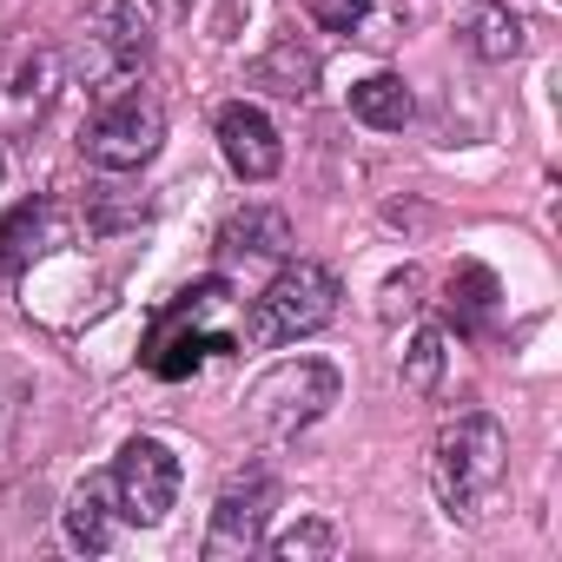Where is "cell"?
Returning a JSON list of instances; mask_svg holds the SVG:
<instances>
[{
    "instance_id": "1",
    "label": "cell",
    "mask_w": 562,
    "mask_h": 562,
    "mask_svg": "<svg viewBox=\"0 0 562 562\" xmlns=\"http://www.w3.org/2000/svg\"><path fill=\"white\" fill-rule=\"evenodd\" d=\"M232 345H238L232 285H225V278H199V285H186L172 305H159V318H153V331L139 345V364L159 384H186V378H199Z\"/></svg>"
},
{
    "instance_id": "2",
    "label": "cell",
    "mask_w": 562,
    "mask_h": 562,
    "mask_svg": "<svg viewBox=\"0 0 562 562\" xmlns=\"http://www.w3.org/2000/svg\"><path fill=\"white\" fill-rule=\"evenodd\" d=\"M503 470H509V437L490 411L450 417L430 443V496L450 522H483L490 496L503 490Z\"/></svg>"
},
{
    "instance_id": "3",
    "label": "cell",
    "mask_w": 562,
    "mask_h": 562,
    "mask_svg": "<svg viewBox=\"0 0 562 562\" xmlns=\"http://www.w3.org/2000/svg\"><path fill=\"white\" fill-rule=\"evenodd\" d=\"M153 60V27L139 14V0H87V14L74 21L67 47H60V67L74 87H87L93 100L133 87Z\"/></svg>"
},
{
    "instance_id": "4",
    "label": "cell",
    "mask_w": 562,
    "mask_h": 562,
    "mask_svg": "<svg viewBox=\"0 0 562 562\" xmlns=\"http://www.w3.org/2000/svg\"><path fill=\"white\" fill-rule=\"evenodd\" d=\"M338 318V278L312 258H285L271 271V285L251 299V318H245V338L258 351H278V345H299L312 331H325Z\"/></svg>"
},
{
    "instance_id": "5",
    "label": "cell",
    "mask_w": 562,
    "mask_h": 562,
    "mask_svg": "<svg viewBox=\"0 0 562 562\" xmlns=\"http://www.w3.org/2000/svg\"><path fill=\"white\" fill-rule=\"evenodd\" d=\"M345 378L325 364V358H285V364H271L251 397H245V424L258 443H292L299 430H312L318 417H331Z\"/></svg>"
},
{
    "instance_id": "6",
    "label": "cell",
    "mask_w": 562,
    "mask_h": 562,
    "mask_svg": "<svg viewBox=\"0 0 562 562\" xmlns=\"http://www.w3.org/2000/svg\"><path fill=\"white\" fill-rule=\"evenodd\" d=\"M159 146H166V106L139 80L120 87V93H106L93 106L87 133H80V153H87L93 172H139V166L159 159Z\"/></svg>"
},
{
    "instance_id": "7",
    "label": "cell",
    "mask_w": 562,
    "mask_h": 562,
    "mask_svg": "<svg viewBox=\"0 0 562 562\" xmlns=\"http://www.w3.org/2000/svg\"><path fill=\"white\" fill-rule=\"evenodd\" d=\"M106 483H113V509H120V522H133V529H159V522L179 509L186 470H179L172 443H159V437H126L120 457H113V470H106Z\"/></svg>"
},
{
    "instance_id": "8",
    "label": "cell",
    "mask_w": 562,
    "mask_h": 562,
    "mask_svg": "<svg viewBox=\"0 0 562 562\" xmlns=\"http://www.w3.org/2000/svg\"><path fill=\"white\" fill-rule=\"evenodd\" d=\"M60 87H67L60 47H14L8 60H0V139L34 133L54 113Z\"/></svg>"
},
{
    "instance_id": "9",
    "label": "cell",
    "mask_w": 562,
    "mask_h": 562,
    "mask_svg": "<svg viewBox=\"0 0 562 562\" xmlns=\"http://www.w3.org/2000/svg\"><path fill=\"white\" fill-rule=\"evenodd\" d=\"M271 503H278V476H271V463H245V470L218 490V503H212L205 555H251V549L265 542V516H271Z\"/></svg>"
},
{
    "instance_id": "10",
    "label": "cell",
    "mask_w": 562,
    "mask_h": 562,
    "mask_svg": "<svg viewBox=\"0 0 562 562\" xmlns=\"http://www.w3.org/2000/svg\"><path fill=\"white\" fill-rule=\"evenodd\" d=\"M212 133H218L225 166H232L245 186H265V179H278V166H285V139H278L271 113L251 106V100H225V106L212 113Z\"/></svg>"
},
{
    "instance_id": "11",
    "label": "cell",
    "mask_w": 562,
    "mask_h": 562,
    "mask_svg": "<svg viewBox=\"0 0 562 562\" xmlns=\"http://www.w3.org/2000/svg\"><path fill=\"white\" fill-rule=\"evenodd\" d=\"M60 245H67V212L54 199H21L14 218L0 225V271H27Z\"/></svg>"
},
{
    "instance_id": "12",
    "label": "cell",
    "mask_w": 562,
    "mask_h": 562,
    "mask_svg": "<svg viewBox=\"0 0 562 562\" xmlns=\"http://www.w3.org/2000/svg\"><path fill=\"white\" fill-rule=\"evenodd\" d=\"M60 529H67V542H74L80 555H106V549H113V536H120V509H113V483H106V470L87 476V483L67 496Z\"/></svg>"
},
{
    "instance_id": "13",
    "label": "cell",
    "mask_w": 562,
    "mask_h": 562,
    "mask_svg": "<svg viewBox=\"0 0 562 562\" xmlns=\"http://www.w3.org/2000/svg\"><path fill=\"white\" fill-rule=\"evenodd\" d=\"M292 218L278 205H245L218 232V258H292Z\"/></svg>"
},
{
    "instance_id": "14",
    "label": "cell",
    "mask_w": 562,
    "mask_h": 562,
    "mask_svg": "<svg viewBox=\"0 0 562 562\" xmlns=\"http://www.w3.org/2000/svg\"><path fill=\"white\" fill-rule=\"evenodd\" d=\"M457 34H463V47H470L476 60H490V67H503V60L522 54V14L509 8V0H476Z\"/></svg>"
},
{
    "instance_id": "15",
    "label": "cell",
    "mask_w": 562,
    "mask_h": 562,
    "mask_svg": "<svg viewBox=\"0 0 562 562\" xmlns=\"http://www.w3.org/2000/svg\"><path fill=\"white\" fill-rule=\"evenodd\" d=\"M411 113H417V100L397 74H371V80L351 87V120H364L371 133H404Z\"/></svg>"
},
{
    "instance_id": "16",
    "label": "cell",
    "mask_w": 562,
    "mask_h": 562,
    "mask_svg": "<svg viewBox=\"0 0 562 562\" xmlns=\"http://www.w3.org/2000/svg\"><path fill=\"white\" fill-rule=\"evenodd\" d=\"M450 318H457V331H476V325L496 318V278L483 265L450 271Z\"/></svg>"
},
{
    "instance_id": "17",
    "label": "cell",
    "mask_w": 562,
    "mask_h": 562,
    "mask_svg": "<svg viewBox=\"0 0 562 562\" xmlns=\"http://www.w3.org/2000/svg\"><path fill=\"white\" fill-rule=\"evenodd\" d=\"M258 80H265L271 93H285V100H305L312 80H318V67H312V54H299V47L285 41V47H271V54L258 60Z\"/></svg>"
},
{
    "instance_id": "18",
    "label": "cell",
    "mask_w": 562,
    "mask_h": 562,
    "mask_svg": "<svg viewBox=\"0 0 562 562\" xmlns=\"http://www.w3.org/2000/svg\"><path fill=\"white\" fill-rule=\"evenodd\" d=\"M331 549H338V529H331L325 516H305L299 529L271 536V555H278V562H312V555H331Z\"/></svg>"
},
{
    "instance_id": "19",
    "label": "cell",
    "mask_w": 562,
    "mask_h": 562,
    "mask_svg": "<svg viewBox=\"0 0 562 562\" xmlns=\"http://www.w3.org/2000/svg\"><path fill=\"white\" fill-rule=\"evenodd\" d=\"M437 371H443V331H424V338L411 345L404 384H411V391H437Z\"/></svg>"
},
{
    "instance_id": "20",
    "label": "cell",
    "mask_w": 562,
    "mask_h": 562,
    "mask_svg": "<svg viewBox=\"0 0 562 562\" xmlns=\"http://www.w3.org/2000/svg\"><path fill=\"white\" fill-rule=\"evenodd\" d=\"M305 14H312L325 34H351V27L371 14V0H305Z\"/></svg>"
},
{
    "instance_id": "21",
    "label": "cell",
    "mask_w": 562,
    "mask_h": 562,
    "mask_svg": "<svg viewBox=\"0 0 562 562\" xmlns=\"http://www.w3.org/2000/svg\"><path fill=\"white\" fill-rule=\"evenodd\" d=\"M0 172H8V159H0Z\"/></svg>"
}]
</instances>
